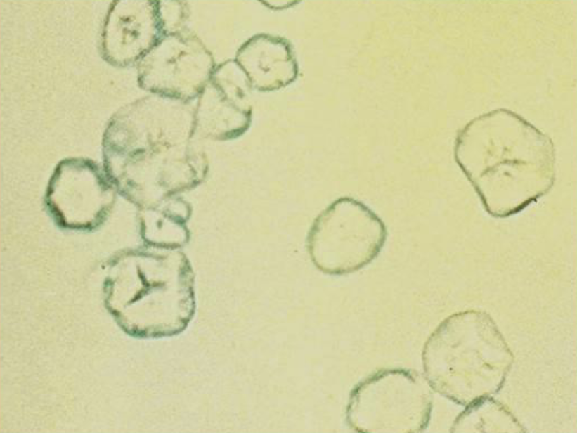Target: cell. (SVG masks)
I'll return each instance as SVG.
<instances>
[{"label":"cell","instance_id":"obj_1","mask_svg":"<svg viewBox=\"0 0 577 433\" xmlns=\"http://www.w3.org/2000/svg\"><path fill=\"white\" fill-rule=\"evenodd\" d=\"M387 238V227L376 213L358 200L341 197L313 221L307 249L318 270L328 275H344L376 259Z\"/></svg>","mask_w":577,"mask_h":433},{"label":"cell","instance_id":"obj_2","mask_svg":"<svg viewBox=\"0 0 577 433\" xmlns=\"http://www.w3.org/2000/svg\"><path fill=\"white\" fill-rule=\"evenodd\" d=\"M412 377L403 370L380 373L356 388L348 410L351 424L368 432H407Z\"/></svg>","mask_w":577,"mask_h":433}]
</instances>
